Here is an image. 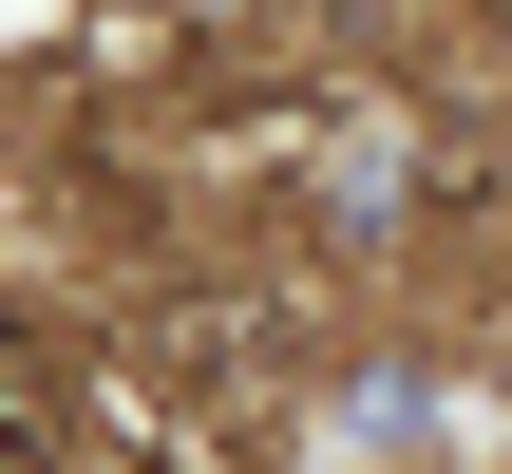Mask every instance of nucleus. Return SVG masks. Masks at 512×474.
I'll list each match as a JSON object with an SVG mask.
<instances>
[{
    "label": "nucleus",
    "mask_w": 512,
    "mask_h": 474,
    "mask_svg": "<svg viewBox=\"0 0 512 474\" xmlns=\"http://www.w3.org/2000/svg\"><path fill=\"white\" fill-rule=\"evenodd\" d=\"M475 19H494V38H512V0H475Z\"/></svg>",
    "instance_id": "obj_2"
},
{
    "label": "nucleus",
    "mask_w": 512,
    "mask_h": 474,
    "mask_svg": "<svg viewBox=\"0 0 512 474\" xmlns=\"http://www.w3.org/2000/svg\"><path fill=\"white\" fill-rule=\"evenodd\" d=\"M285 361V304H247V285H171L152 323H133V399H228V380H266Z\"/></svg>",
    "instance_id": "obj_1"
}]
</instances>
